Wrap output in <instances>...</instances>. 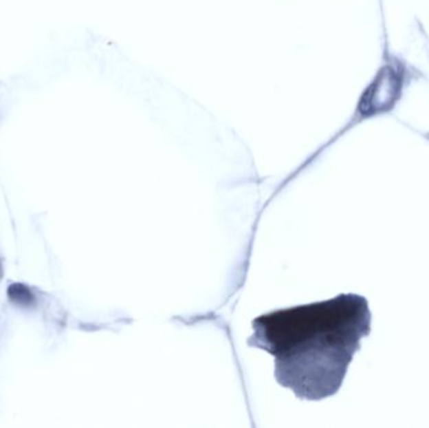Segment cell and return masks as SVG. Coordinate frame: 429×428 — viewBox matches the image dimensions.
<instances>
[{
  "instance_id": "6da1fadb",
  "label": "cell",
  "mask_w": 429,
  "mask_h": 428,
  "mask_svg": "<svg viewBox=\"0 0 429 428\" xmlns=\"http://www.w3.org/2000/svg\"><path fill=\"white\" fill-rule=\"evenodd\" d=\"M248 344L275 358V378L300 400H320L342 388L372 312L359 294L274 310L252 321Z\"/></svg>"
},
{
  "instance_id": "3957f363",
  "label": "cell",
  "mask_w": 429,
  "mask_h": 428,
  "mask_svg": "<svg viewBox=\"0 0 429 428\" xmlns=\"http://www.w3.org/2000/svg\"><path fill=\"white\" fill-rule=\"evenodd\" d=\"M1 275H3V270H1V264H0V279H1Z\"/></svg>"
},
{
  "instance_id": "7a4b0ae2",
  "label": "cell",
  "mask_w": 429,
  "mask_h": 428,
  "mask_svg": "<svg viewBox=\"0 0 429 428\" xmlns=\"http://www.w3.org/2000/svg\"><path fill=\"white\" fill-rule=\"evenodd\" d=\"M8 297L18 306H30L34 300V297L28 288L22 284H13L10 286L8 289Z\"/></svg>"
}]
</instances>
